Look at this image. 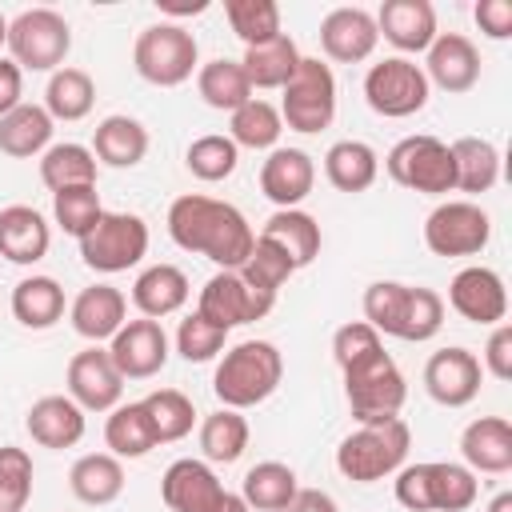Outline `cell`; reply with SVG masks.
<instances>
[{
	"label": "cell",
	"instance_id": "cell-1",
	"mask_svg": "<svg viewBox=\"0 0 512 512\" xmlns=\"http://www.w3.org/2000/svg\"><path fill=\"white\" fill-rule=\"evenodd\" d=\"M168 236H172L176 248L212 260L220 272H236L248 260L252 244H256V232H252L248 216L236 204L212 200V196H200V192H188V196L172 200Z\"/></svg>",
	"mask_w": 512,
	"mask_h": 512
},
{
	"label": "cell",
	"instance_id": "cell-2",
	"mask_svg": "<svg viewBox=\"0 0 512 512\" xmlns=\"http://www.w3.org/2000/svg\"><path fill=\"white\" fill-rule=\"evenodd\" d=\"M284 380V356L272 340H240L232 344L212 376V392L220 400V408H256L264 404Z\"/></svg>",
	"mask_w": 512,
	"mask_h": 512
},
{
	"label": "cell",
	"instance_id": "cell-3",
	"mask_svg": "<svg viewBox=\"0 0 512 512\" xmlns=\"http://www.w3.org/2000/svg\"><path fill=\"white\" fill-rule=\"evenodd\" d=\"M392 484H396V504L408 512H468L480 496L476 472L452 460L404 464Z\"/></svg>",
	"mask_w": 512,
	"mask_h": 512
},
{
	"label": "cell",
	"instance_id": "cell-4",
	"mask_svg": "<svg viewBox=\"0 0 512 512\" xmlns=\"http://www.w3.org/2000/svg\"><path fill=\"white\" fill-rule=\"evenodd\" d=\"M412 448V432L400 416L392 420H372L360 424L356 432H348L336 448V468L344 480L352 484H376L384 476H396L408 460Z\"/></svg>",
	"mask_w": 512,
	"mask_h": 512
},
{
	"label": "cell",
	"instance_id": "cell-5",
	"mask_svg": "<svg viewBox=\"0 0 512 512\" xmlns=\"http://www.w3.org/2000/svg\"><path fill=\"white\" fill-rule=\"evenodd\" d=\"M344 372V396H348V412L356 424H372V420H392L400 416L404 400H408V380L396 368V360L380 348H372L368 356L352 360Z\"/></svg>",
	"mask_w": 512,
	"mask_h": 512
},
{
	"label": "cell",
	"instance_id": "cell-6",
	"mask_svg": "<svg viewBox=\"0 0 512 512\" xmlns=\"http://www.w3.org/2000/svg\"><path fill=\"white\" fill-rule=\"evenodd\" d=\"M132 64H136L140 80H148L156 88H176V84L192 80V72L200 68V48H196V36L184 24L160 20V24H148L136 36Z\"/></svg>",
	"mask_w": 512,
	"mask_h": 512
},
{
	"label": "cell",
	"instance_id": "cell-7",
	"mask_svg": "<svg viewBox=\"0 0 512 512\" xmlns=\"http://www.w3.org/2000/svg\"><path fill=\"white\" fill-rule=\"evenodd\" d=\"M8 60L20 72H56L72 48V28L56 8H24L8 20Z\"/></svg>",
	"mask_w": 512,
	"mask_h": 512
},
{
	"label": "cell",
	"instance_id": "cell-8",
	"mask_svg": "<svg viewBox=\"0 0 512 512\" xmlns=\"http://www.w3.org/2000/svg\"><path fill=\"white\" fill-rule=\"evenodd\" d=\"M280 120L292 132H324L336 120V76L320 56H300L292 80L280 88Z\"/></svg>",
	"mask_w": 512,
	"mask_h": 512
},
{
	"label": "cell",
	"instance_id": "cell-9",
	"mask_svg": "<svg viewBox=\"0 0 512 512\" xmlns=\"http://www.w3.org/2000/svg\"><path fill=\"white\" fill-rule=\"evenodd\" d=\"M388 176L420 196H444L456 192V168H452V152L444 140L420 132V136H404L392 144V152L384 156Z\"/></svg>",
	"mask_w": 512,
	"mask_h": 512
},
{
	"label": "cell",
	"instance_id": "cell-10",
	"mask_svg": "<svg viewBox=\"0 0 512 512\" xmlns=\"http://www.w3.org/2000/svg\"><path fill=\"white\" fill-rule=\"evenodd\" d=\"M148 256V224L136 212H104L80 236V260L92 272H128Z\"/></svg>",
	"mask_w": 512,
	"mask_h": 512
},
{
	"label": "cell",
	"instance_id": "cell-11",
	"mask_svg": "<svg viewBox=\"0 0 512 512\" xmlns=\"http://www.w3.org/2000/svg\"><path fill=\"white\" fill-rule=\"evenodd\" d=\"M428 96H432V84L424 68L408 56H384L364 72V100L384 120H404L424 112Z\"/></svg>",
	"mask_w": 512,
	"mask_h": 512
},
{
	"label": "cell",
	"instance_id": "cell-12",
	"mask_svg": "<svg viewBox=\"0 0 512 512\" xmlns=\"http://www.w3.org/2000/svg\"><path fill=\"white\" fill-rule=\"evenodd\" d=\"M492 240V216L476 200H444L424 220V244L432 256H480Z\"/></svg>",
	"mask_w": 512,
	"mask_h": 512
},
{
	"label": "cell",
	"instance_id": "cell-13",
	"mask_svg": "<svg viewBox=\"0 0 512 512\" xmlns=\"http://www.w3.org/2000/svg\"><path fill=\"white\" fill-rule=\"evenodd\" d=\"M272 304H276V296H268V292H260V288H252V284H244L240 272H216V276L200 288L196 312H200L204 320H212L216 328L232 332V328H240V324L264 320V316L272 312Z\"/></svg>",
	"mask_w": 512,
	"mask_h": 512
},
{
	"label": "cell",
	"instance_id": "cell-14",
	"mask_svg": "<svg viewBox=\"0 0 512 512\" xmlns=\"http://www.w3.org/2000/svg\"><path fill=\"white\" fill-rule=\"evenodd\" d=\"M64 384H68V396L84 412H112L124 396V376L116 372L108 348H100V344H88L68 360Z\"/></svg>",
	"mask_w": 512,
	"mask_h": 512
},
{
	"label": "cell",
	"instance_id": "cell-15",
	"mask_svg": "<svg viewBox=\"0 0 512 512\" xmlns=\"http://www.w3.org/2000/svg\"><path fill=\"white\" fill-rule=\"evenodd\" d=\"M448 304L468 324H504L508 316V288L496 268L468 264L448 284Z\"/></svg>",
	"mask_w": 512,
	"mask_h": 512
},
{
	"label": "cell",
	"instance_id": "cell-16",
	"mask_svg": "<svg viewBox=\"0 0 512 512\" xmlns=\"http://www.w3.org/2000/svg\"><path fill=\"white\" fill-rule=\"evenodd\" d=\"M108 356L124 380H148L168 364V332L148 316L124 320V328L108 340Z\"/></svg>",
	"mask_w": 512,
	"mask_h": 512
},
{
	"label": "cell",
	"instance_id": "cell-17",
	"mask_svg": "<svg viewBox=\"0 0 512 512\" xmlns=\"http://www.w3.org/2000/svg\"><path fill=\"white\" fill-rule=\"evenodd\" d=\"M484 368L468 348H440L424 364V392L444 408H464L480 396Z\"/></svg>",
	"mask_w": 512,
	"mask_h": 512
},
{
	"label": "cell",
	"instance_id": "cell-18",
	"mask_svg": "<svg viewBox=\"0 0 512 512\" xmlns=\"http://www.w3.org/2000/svg\"><path fill=\"white\" fill-rule=\"evenodd\" d=\"M160 496L172 512H216L228 496V488L220 484V476L212 472L208 460H172L160 476Z\"/></svg>",
	"mask_w": 512,
	"mask_h": 512
},
{
	"label": "cell",
	"instance_id": "cell-19",
	"mask_svg": "<svg viewBox=\"0 0 512 512\" xmlns=\"http://www.w3.org/2000/svg\"><path fill=\"white\" fill-rule=\"evenodd\" d=\"M420 68H424L428 84H436L448 96H460V92L476 88V80H480V48L464 32H436Z\"/></svg>",
	"mask_w": 512,
	"mask_h": 512
},
{
	"label": "cell",
	"instance_id": "cell-20",
	"mask_svg": "<svg viewBox=\"0 0 512 512\" xmlns=\"http://www.w3.org/2000/svg\"><path fill=\"white\" fill-rule=\"evenodd\" d=\"M380 32H376V16L368 8H332L320 20V48L328 60L336 64H360L376 52Z\"/></svg>",
	"mask_w": 512,
	"mask_h": 512
},
{
	"label": "cell",
	"instance_id": "cell-21",
	"mask_svg": "<svg viewBox=\"0 0 512 512\" xmlns=\"http://www.w3.org/2000/svg\"><path fill=\"white\" fill-rule=\"evenodd\" d=\"M376 32L412 60L436 40V8L428 0H384L376 12Z\"/></svg>",
	"mask_w": 512,
	"mask_h": 512
},
{
	"label": "cell",
	"instance_id": "cell-22",
	"mask_svg": "<svg viewBox=\"0 0 512 512\" xmlns=\"http://www.w3.org/2000/svg\"><path fill=\"white\" fill-rule=\"evenodd\" d=\"M316 184V164L304 148H272L260 164V192L276 208H300Z\"/></svg>",
	"mask_w": 512,
	"mask_h": 512
},
{
	"label": "cell",
	"instance_id": "cell-23",
	"mask_svg": "<svg viewBox=\"0 0 512 512\" xmlns=\"http://www.w3.org/2000/svg\"><path fill=\"white\" fill-rule=\"evenodd\" d=\"M68 320L76 328V336L100 344V340H112L124 320H128V300L120 288L112 284H88L76 292V300L68 304Z\"/></svg>",
	"mask_w": 512,
	"mask_h": 512
},
{
	"label": "cell",
	"instance_id": "cell-24",
	"mask_svg": "<svg viewBox=\"0 0 512 512\" xmlns=\"http://www.w3.org/2000/svg\"><path fill=\"white\" fill-rule=\"evenodd\" d=\"M24 428L40 448L64 452L84 440L88 424H84V408L72 396H40L24 416Z\"/></svg>",
	"mask_w": 512,
	"mask_h": 512
},
{
	"label": "cell",
	"instance_id": "cell-25",
	"mask_svg": "<svg viewBox=\"0 0 512 512\" xmlns=\"http://www.w3.org/2000/svg\"><path fill=\"white\" fill-rule=\"evenodd\" d=\"M460 456H464V468L484 476L512 472V424L504 416H476L460 432Z\"/></svg>",
	"mask_w": 512,
	"mask_h": 512
},
{
	"label": "cell",
	"instance_id": "cell-26",
	"mask_svg": "<svg viewBox=\"0 0 512 512\" xmlns=\"http://www.w3.org/2000/svg\"><path fill=\"white\" fill-rule=\"evenodd\" d=\"M52 228L32 204H8L0 208V256L12 264H36L48 256Z\"/></svg>",
	"mask_w": 512,
	"mask_h": 512
},
{
	"label": "cell",
	"instance_id": "cell-27",
	"mask_svg": "<svg viewBox=\"0 0 512 512\" xmlns=\"http://www.w3.org/2000/svg\"><path fill=\"white\" fill-rule=\"evenodd\" d=\"M188 296H192V284H188L184 268H176V264H148L132 284V304L148 320H164V316L180 312L188 304Z\"/></svg>",
	"mask_w": 512,
	"mask_h": 512
},
{
	"label": "cell",
	"instance_id": "cell-28",
	"mask_svg": "<svg viewBox=\"0 0 512 512\" xmlns=\"http://www.w3.org/2000/svg\"><path fill=\"white\" fill-rule=\"evenodd\" d=\"M92 156L108 168H136L148 156V128L136 116H104L92 132Z\"/></svg>",
	"mask_w": 512,
	"mask_h": 512
},
{
	"label": "cell",
	"instance_id": "cell-29",
	"mask_svg": "<svg viewBox=\"0 0 512 512\" xmlns=\"http://www.w3.org/2000/svg\"><path fill=\"white\" fill-rule=\"evenodd\" d=\"M324 176L336 192H368L380 176V156L372 144L364 140H336L328 152H324Z\"/></svg>",
	"mask_w": 512,
	"mask_h": 512
},
{
	"label": "cell",
	"instance_id": "cell-30",
	"mask_svg": "<svg viewBox=\"0 0 512 512\" xmlns=\"http://www.w3.org/2000/svg\"><path fill=\"white\" fill-rule=\"evenodd\" d=\"M260 236L272 240L276 248H284L288 260L296 264V272L308 268V264L320 256V224H316V216H308L304 208H276V212L264 220Z\"/></svg>",
	"mask_w": 512,
	"mask_h": 512
},
{
	"label": "cell",
	"instance_id": "cell-31",
	"mask_svg": "<svg viewBox=\"0 0 512 512\" xmlns=\"http://www.w3.org/2000/svg\"><path fill=\"white\" fill-rule=\"evenodd\" d=\"M68 488H72V496L80 504L104 508V504L120 500V492H124V464L112 452H88V456H80L72 464Z\"/></svg>",
	"mask_w": 512,
	"mask_h": 512
},
{
	"label": "cell",
	"instance_id": "cell-32",
	"mask_svg": "<svg viewBox=\"0 0 512 512\" xmlns=\"http://www.w3.org/2000/svg\"><path fill=\"white\" fill-rule=\"evenodd\" d=\"M52 128L56 120L44 112V104H20L8 116H0V152L12 160L44 156V148L52 144Z\"/></svg>",
	"mask_w": 512,
	"mask_h": 512
},
{
	"label": "cell",
	"instance_id": "cell-33",
	"mask_svg": "<svg viewBox=\"0 0 512 512\" xmlns=\"http://www.w3.org/2000/svg\"><path fill=\"white\" fill-rule=\"evenodd\" d=\"M452 152V168H456V192H468V196H480V192H492L496 180H500V152L492 140L484 136H460L448 144Z\"/></svg>",
	"mask_w": 512,
	"mask_h": 512
},
{
	"label": "cell",
	"instance_id": "cell-34",
	"mask_svg": "<svg viewBox=\"0 0 512 512\" xmlns=\"http://www.w3.org/2000/svg\"><path fill=\"white\" fill-rule=\"evenodd\" d=\"M196 92H200V100L208 108L228 112V116L240 104L252 100V84H248L240 60H228V56H216V60H208V64L196 68Z\"/></svg>",
	"mask_w": 512,
	"mask_h": 512
},
{
	"label": "cell",
	"instance_id": "cell-35",
	"mask_svg": "<svg viewBox=\"0 0 512 512\" xmlns=\"http://www.w3.org/2000/svg\"><path fill=\"white\" fill-rule=\"evenodd\" d=\"M104 444L116 460H140L156 448V432H152V420L144 412L140 400L132 404H116L104 420Z\"/></svg>",
	"mask_w": 512,
	"mask_h": 512
},
{
	"label": "cell",
	"instance_id": "cell-36",
	"mask_svg": "<svg viewBox=\"0 0 512 512\" xmlns=\"http://www.w3.org/2000/svg\"><path fill=\"white\" fill-rule=\"evenodd\" d=\"M12 316L24 328H32V332L52 328L64 316V288H60V280H52V276H24L12 288Z\"/></svg>",
	"mask_w": 512,
	"mask_h": 512
},
{
	"label": "cell",
	"instance_id": "cell-37",
	"mask_svg": "<svg viewBox=\"0 0 512 512\" xmlns=\"http://www.w3.org/2000/svg\"><path fill=\"white\" fill-rule=\"evenodd\" d=\"M296 492H300L296 472L288 464H280V460H260L240 480V496H244V504L252 512H280V508H288V500Z\"/></svg>",
	"mask_w": 512,
	"mask_h": 512
},
{
	"label": "cell",
	"instance_id": "cell-38",
	"mask_svg": "<svg viewBox=\"0 0 512 512\" xmlns=\"http://www.w3.org/2000/svg\"><path fill=\"white\" fill-rule=\"evenodd\" d=\"M296 64H300V48H296V40L288 32H280L268 44L244 48V60H240V68H244L252 88H284L292 80Z\"/></svg>",
	"mask_w": 512,
	"mask_h": 512
},
{
	"label": "cell",
	"instance_id": "cell-39",
	"mask_svg": "<svg viewBox=\"0 0 512 512\" xmlns=\"http://www.w3.org/2000/svg\"><path fill=\"white\" fill-rule=\"evenodd\" d=\"M96 104V84L84 68H56L48 76V88H44V112L52 120H84Z\"/></svg>",
	"mask_w": 512,
	"mask_h": 512
},
{
	"label": "cell",
	"instance_id": "cell-40",
	"mask_svg": "<svg viewBox=\"0 0 512 512\" xmlns=\"http://www.w3.org/2000/svg\"><path fill=\"white\" fill-rule=\"evenodd\" d=\"M280 132H284L280 108L268 104V100H260V96H252L248 104H240L232 112V120H228V140L236 148H252V152H264V148L272 152L276 140H280Z\"/></svg>",
	"mask_w": 512,
	"mask_h": 512
},
{
	"label": "cell",
	"instance_id": "cell-41",
	"mask_svg": "<svg viewBox=\"0 0 512 512\" xmlns=\"http://www.w3.org/2000/svg\"><path fill=\"white\" fill-rule=\"evenodd\" d=\"M40 180L48 192L60 188H76V184H96V156L92 148L64 140V144H48L40 156Z\"/></svg>",
	"mask_w": 512,
	"mask_h": 512
},
{
	"label": "cell",
	"instance_id": "cell-42",
	"mask_svg": "<svg viewBox=\"0 0 512 512\" xmlns=\"http://www.w3.org/2000/svg\"><path fill=\"white\" fill-rule=\"evenodd\" d=\"M248 420L236 408H216L200 424V452L208 464H236L248 448Z\"/></svg>",
	"mask_w": 512,
	"mask_h": 512
},
{
	"label": "cell",
	"instance_id": "cell-43",
	"mask_svg": "<svg viewBox=\"0 0 512 512\" xmlns=\"http://www.w3.org/2000/svg\"><path fill=\"white\" fill-rule=\"evenodd\" d=\"M140 404H144V412H148V420H152L156 444H176V440H184V436L192 432V424H196V404H192L180 388H156V392H148Z\"/></svg>",
	"mask_w": 512,
	"mask_h": 512
},
{
	"label": "cell",
	"instance_id": "cell-44",
	"mask_svg": "<svg viewBox=\"0 0 512 512\" xmlns=\"http://www.w3.org/2000/svg\"><path fill=\"white\" fill-rule=\"evenodd\" d=\"M444 324V300L440 292L424 288V284H408L404 292V308H400V324H396V340H408V344H424L440 332Z\"/></svg>",
	"mask_w": 512,
	"mask_h": 512
},
{
	"label": "cell",
	"instance_id": "cell-45",
	"mask_svg": "<svg viewBox=\"0 0 512 512\" xmlns=\"http://www.w3.org/2000/svg\"><path fill=\"white\" fill-rule=\"evenodd\" d=\"M224 16L244 48L268 44L280 36V4L276 0H224Z\"/></svg>",
	"mask_w": 512,
	"mask_h": 512
},
{
	"label": "cell",
	"instance_id": "cell-46",
	"mask_svg": "<svg viewBox=\"0 0 512 512\" xmlns=\"http://www.w3.org/2000/svg\"><path fill=\"white\" fill-rule=\"evenodd\" d=\"M184 164H188V172H192L196 180H204V184H220V180H228V176L236 172V164H240V148H236L228 136L208 132V136H196V140L188 144Z\"/></svg>",
	"mask_w": 512,
	"mask_h": 512
},
{
	"label": "cell",
	"instance_id": "cell-47",
	"mask_svg": "<svg viewBox=\"0 0 512 512\" xmlns=\"http://www.w3.org/2000/svg\"><path fill=\"white\" fill-rule=\"evenodd\" d=\"M236 272L244 276V284H252V288H260V292L276 296V292L288 284V276L296 272V264L288 260V252H284V248H276L272 240L256 236V244H252L248 260H244Z\"/></svg>",
	"mask_w": 512,
	"mask_h": 512
},
{
	"label": "cell",
	"instance_id": "cell-48",
	"mask_svg": "<svg viewBox=\"0 0 512 512\" xmlns=\"http://www.w3.org/2000/svg\"><path fill=\"white\" fill-rule=\"evenodd\" d=\"M52 216H56V224H60L68 236L80 240V236L104 216V204H100L96 184H76V188L52 192Z\"/></svg>",
	"mask_w": 512,
	"mask_h": 512
},
{
	"label": "cell",
	"instance_id": "cell-49",
	"mask_svg": "<svg viewBox=\"0 0 512 512\" xmlns=\"http://www.w3.org/2000/svg\"><path fill=\"white\" fill-rule=\"evenodd\" d=\"M32 496V456L16 444L0 448V512H24Z\"/></svg>",
	"mask_w": 512,
	"mask_h": 512
},
{
	"label": "cell",
	"instance_id": "cell-50",
	"mask_svg": "<svg viewBox=\"0 0 512 512\" xmlns=\"http://www.w3.org/2000/svg\"><path fill=\"white\" fill-rule=\"evenodd\" d=\"M224 340H228V332L216 328L212 320H204L200 312L184 316L180 328H176V352H180L188 364H204V360L220 356V352H224Z\"/></svg>",
	"mask_w": 512,
	"mask_h": 512
},
{
	"label": "cell",
	"instance_id": "cell-51",
	"mask_svg": "<svg viewBox=\"0 0 512 512\" xmlns=\"http://www.w3.org/2000/svg\"><path fill=\"white\" fill-rule=\"evenodd\" d=\"M404 292L408 284L400 280H376L364 288V324H372L380 336H392L400 324V308H404Z\"/></svg>",
	"mask_w": 512,
	"mask_h": 512
},
{
	"label": "cell",
	"instance_id": "cell-52",
	"mask_svg": "<svg viewBox=\"0 0 512 512\" xmlns=\"http://www.w3.org/2000/svg\"><path fill=\"white\" fill-rule=\"evenodd\" d=\"M380 344H384V340H380V332H376L372 324L352 320V324H340V328H336V336H332V360H336L340 368H348L352 360L368 356V352L380 348Z\"/></svg>",
	"mask_w": 512,
	"mask_h": 512
},
{
	"label": "cell",
	"instance_id": "cell-53",
	"mask_svg": "<svg viewBox=\"0 0 512 512\" xmlns=\"http://www.w3.org/2000/svg\"><path fill=\"white\" fill-rule=\"evenodd\" d=\"M480 368L496 380H512V324H492V336L484 344Z\"/></svg>",
	"mask_w": 512,
	"mask_h": 512
},
{
	"label": "cell",
	"instance_id": "cell-54",
	"mask_svg": "<svg viewBox=\"0 0 512 512\" xmlns=\"http://www.w3.org/2000/svg\"><path fill=\"white\" fill-rule=\"evenodd\" d=\"M472 16H476V28L488 40H508L512 36V0H480L472 8Z\"/></svg>",
	"mask_w": 512,
	"mask_h": 512
},
{
	"label": "cell",
	"instance_id": "cell-55",
	"mask_svg": "<svg viewBox=\"0 0 512 512\" xmlns=\"http://www.w3.org/2000/svg\"><path fill=\"white\" fill-rule=\"evenodd\" d=\"M20 104H24V72L8 56H0V116H8Z\"/></svg>",
	"mask_w": 512,
	"mask_h": 512
},
{
	"label": "cell",
	"instance_id": "cell-56",
	"mask_svg": "<svg viewBox=\"0 0 512 512\" xmlns=\"http://www.w3.org/2000/svg\"><path fill=\"white\" fill-rule=\"evenodd\" d=\"M280 512H340V508H336V500H332L328 492H320V488H300V492L288 500V508H280Z\"/></svg>",
	"mask_w": 512,
	"mask_h": 512
},
{
	"label": "cell",
	"instance_id": "cell-57",
	"mask_svg": "<svg viewBox=\"0 0 512 512\" xmlns=\"http://www.w3.org/2000/svg\"><path fill=\"white\" fill-rule=\"evenodd\" d=\"M160 12H172V16H192V12H204L208 0H196V4H172V0H156Z\"/></svg>",
	"mask_w": 512,
	"mask_h": 512
},
{
	"label": "cell",
	"instance_id": "cell-58",
	"mask_svg": "<svg viewBox=\"0 0 512 512\" xmlns=\"http://www.w3.org/2000/svg\"><path fill=\"white\" fill-rule=\"evenodd\" d=\"M216 512H252V508L244 504V496H240V492H228V496H224V504H220Z\"/></svg>",
	"mask_w": 512,
	"mask_h": 512
},
{
	"label": "cell",
	"instance_id": "cell-59",
	"mask_svg": "<svg viewBox=\"0 0 512 512\" xmlns=\"http://www.w3.org/2000/svg\"><path fill=\"white\" fill-rule=\"evenodd\" d=\"M488 512H512V492H496L488 500Z\"/></svg>",
	"mask_w": 512,
	"mask_h": 512
},
{
	"label": "cell",
	"instance_id": "cell-60",
	"mask_svg": "<svg viewBox=\"0 0 512 512\" xmlns=\"http://www.w3.org/2000/svg\"><path fill=\"white\" fill-rule=\"evenodd\" d=\"M4 44H8V20L0 16V48H4Z\"/></svg>",
	"mask_w": 512,
	"mask_h": 512
}]
</instances>
